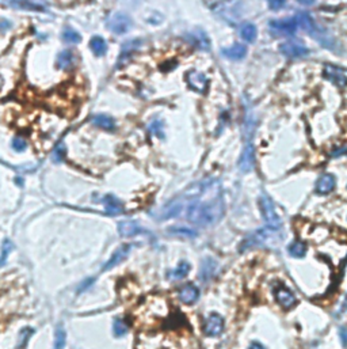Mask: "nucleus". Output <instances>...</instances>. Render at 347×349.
<instances>
[{
  "instance_id": "30",
  "label": "nucleus",
  "mask_w": 347,
  "mask_h": 349,
  "mask_svg": "<svg viewBox=\"0 0 347 349\" xmlns=\"http://www.w3.org/2000/svg\"><path fill=\"white\" fill-rule=\"evenodd\" d=\"M65 340H67V334L65 330L61 326L57 327L56 334H54V349H62L65 346Z\"/></svg>"
},
{
  "instance_id": "24",
  "label": "nucleus",
  "mask_w": 347,
  "mask_h": 349,
  "mask_svg": "<svg viewBox=\"0 0 347 349\" xmlns=\"http://www.w3.org/2000/svg\"><path fill=\"white\" fill-rule=\"evenodd\" d=\"M90 48H91V50H93L97 56H103V54L106 53L107 44L102 37L95 36L90 41Z\"/></svg>"
},
{
  "instance_id": "15",
  "label": "nucleus",
  "mask_w": 347,
  "mask_h": 349,
  "mask_svg": "<svg viewBox=\"0 0 347 349\" xmlns=\"http://www.w3.org/2000/svg\"><path fill=\"white\" fill-rule=\"evenodd\" d=\"M103 204H105V211H106L107 215L116 216L124 212V205H122V202H121L118 198H116L114 196H112V194L105 196V198H103Z\"/></svg>"
},
{
  "instance_id": "36",
  "label": "nucleus",
  "mask_w": 347,
  "mask_h": 349,
  "mask_svg": "<svg viewBox=\"0 0 347 349\" xmlns=\"http://www.w3.org/2000/svg\"><path fill=\"white\" fill-rule=\"evenodd\" d=\"M64 157H65V147H64L62 144H60V146H57V147L54 148L53 161L54 162H61L62 159H64Z\"/></svg>"
},
{
  "instance_id": "6",
  "label": "nucleus",
  "mask_w": 347,
  "mask_h": 349,
  "mask_svg": "<svg viewBox=\"0 0 347 349\" xmlns=\"http://www.w3.org/2000/svg\"><path fill=\"white\" fill-rule=\"evenodd\" d=\"M280 49L282 53L288 56V57L296 58V57H303V56H307L309 53V49L307 46L298 40H290L286 41L284 44H281Z\"/></svg>"
},
{
  "instance_id": "31",
  "label": "nucleus",
  "mask_w": 347,
  "mask_h": 349,
  "mask_svg": "<svg viewBox=\"0 0 347 349\" xmlns=\"http://www.w3.org/2000/svg\"><path fill=\"white\" fill-rule=\"evenodd\" d=\"M14 249L13 242L10 239H5L3 242V246H2V254H0V266H3L6 264V261L9 258V254L11 253V250Z\"/></svg>"
},
{
  "instance_id": "14",
  "label": "nucleus",
  "mask_w": 347,
  "mask_h": 349,
  "mask_svg": "<svg viewBox=\"0 0 347 349\" xmlns=\"http://www.w3.org/2000/svg\"><path fill=\"white\" fill-rule=\"evenodd\" d=\"M198 296H200V290L193 284H187L178 291V298L185 305H193L194 302H197Z\"/></svg>"
},
{
  "instance_id": "4",
  "label": "nucleus",
  "mask_w": 347,
  "mask_h": 349,
  "mask_svg": "<svg viewBox=\"0 0 347 349\" xmlns=\"http://www.w3.org/2000/svg\"><path fill=\"white\" fill-rule=\"evenodd\" d=\"M107 27L116 34H125L132 27V19L124 13H116L107 21Z\"/></svg>"
},
{
  "instance_id": "1",
  "label": "nucleus",
  "mask_w": 347,
  "mask_h": 349,
  "mask_svg": "<svg viewBox=\"0 0 347 349\" xmlns=\"http://www.w3.org/2000/svg\"><path fill=\"white\" fill-rule=\"evenodd\" d=\"M186 205L187 219L201 227L220 222L225 211L220 185L216 181L201 184L193 196L186 194Z\"/></svg>"
},
{
  "instance_id": "29",
  "label": "nucleus",
  "mask_w": 347,
  "mask_h": 349,
  "mask_svg": "<svg viewBox=\"0 0 347 349\" xmlns=\"http://www.w3.org/2000/svg\"><path fill=\"white\" fill-rule=\"evenodd\" d=\"M62 40L67 41V42H71V44H77V42L81 41V36L76 30L71 29V27H67L62 32Z\"/></svg>"
},
{
  "instance_id": "39",
  "label": "nucleus",
  "mask_w": 347,
  "mask_h": 349,
  "mask_svg": "<svg viewBox=\"0 0 347 349\" xmlns=\"http://www.w3.org/2000/svg\"><path fill=\"white\" fill-rule=\"evenodd\" d=\"M297 2L301 6H312L315 2H316V0H297Z\"/></svg>"
},
{
  "instance_id": "3",
  "label": "nucleus",
  "mask_w": 347,
  "mask_h": 349,
  "mask_svg": "<svg viewBox=\"0 0 347 349\" xmlns=\"http://www.w3.org/2000/svg\"><path fill=\"white\" fill-rule=\"evenodd\" d=\"M259 205H261V211H262V215L266 220L267 226L273 230H278L281 227V219L280 216L277 215L276 206H274V202L272 201V198L266 194H263L259 200Z\"/></svg>"
},
{
  "instance_id": "13",
  "label": "nucleus",
  "mask_w": 347,
  "mask_h": 349,
  "mask_svg": "<svg viewBox=\"0 0 347 349\" xmlns=\"http://www.w3.org/2000/svg\"><path fill=\"white\" fill-rule=\"evenodd\" d=\"M255 165V151L254 146L249 143L245 146L244 151L241 154L240 161H239V169H240L243 173H248L254 169Z\"/></svg>"
},
{
  "instance_id": "37",
  "label": "nucleus",
  "mask_w": 347,
  "mask_h": 349,
  "mask_svg": "<svg viewBox=\"0 0 347 349\" xmlns=\"http://www.w3.org/2000/svg\"><path fill=\"white\" fill-rule=\"evenodd\" d=\"M31 333H33L31 329H23V330L21 331V334H19V341H21L19 348H23V345L26 344L27 340H29V337L31 336Z\"/></svg>"
},
{
  "instance_id": "21",
  "label": "nucleus",
  "mask_w": 347,
  "mask_h": 349,
  "mask_svg": "<svg viewBox=\"0 0 347 349\" xmlns=\"http://www.w3.org/2000/svg\"><path fill=\"white\" fill-rule=\"evenodd\" d=\"M93 121L95 125H98L99 128H102L105 130L116 129V121L113 120L112 117L106 116V114H97L93 118Z\"/></svg>"
},
{
  "instance_id": "5",
  "label": "nucleus",
  "mask_w": 347,
  "mask_h": 349,
  "mask_svg": "<svg viewBox=\"0 0 347 349\" xmlns=\"http://www.w3.org/2000/svg\"><path fill=\"white\" fill-rule=\"evenodd\" d=\"M269 26L273 32L282 36H292L297 30V21L296 18H284V19H274L269 22Z\"/></svg>"
},
{
  "instance_id": "20",
  "label": "nucleus",
  "mask_w": 347,
  "mask_h": 349,
  "mask_svg": "<svg viewBox=\"0 0 347 349\" xmlns=\"http://www.w3.org/2000/svg\"><path fill=\"white\" fill-rule=\"evenodd\" d=\"M240 36L243 40H245L247 42H254L258 37V30H256V26L254 23L245 22L241 25L240 27Z\"/></svg>"
},
{
  "instance_id": "35",
  "label": "nucleus",
  "mask_w": 347,
  "mask_h": 349,
  "mask_svg": "<svg viewBox=\"0 0 347 349\" xmlns=\"http://www.w3.org/2000/svg\"><path fill=\"white\" fill-rule=\"evenodd\" d=\"M149 130H151L152 134H156L159 137H163V128H161L160 121H153L151 125H149Z\"/></svg>"
},
{
  "instance_id": "26",
  "label": "nucleus",
  "mask_w": 347,
  "mask_h": 349,
  "mask_svg": "<svg viewBox=\"0 0 347 349\" xmlns=\"http://www.w3.org/2000/svg\"><path fill=\"white\" fill-rule=\"evenodd\" d=\"M190 272V265L187 262H181V264L173 269L172 272H169V277L173 278V280H181V278L186 277L187 274Z\"/></svg>"
},
{
  "instance_id": "17",
  "label": "nucleus",
  "mask_w": 347,
  "mask_h": 349,
  "mask_svg": "<svg viewBox=\"0 0 347 349\" xmlns=\"http://www.w3.org/2000/svg\"><path fill=\"white\" fill-rule=\"evenodd\" d=\"M334 188H335L334 175L324 174L317 179L316 192L319 193V194H327V193L331 192Z\"/></svg>"
},
{
  "instance_id": "22",
  "label": "nucleus",
  "mask_w": 347,
  "mask_h": 349,
  "mask_svg": "<svg viewBox=\"0 0 347 349\" xmlns=\"http://www.w3.org/2000/svg\"><path fill=\"white\" fill-rule=\"evenodd\" d=\"M140 46H141V40L128 41L126 44L122 45V50H121V56L118 58V64L122 63L125 58H128V56L133 53L134 50H137Z\"/></svg>"
},
{
  "instance_id": "12",
  "label": "nucleus",
  "mask_w": 347,
  "mask_h": 349,
  "mask_svg": "<svg viewBox=\"0 0 347 349\" xmlns=\"http://www.w3.org/2000/svg\"><path fill=\"white\" fill-rule=\"evenodd\" d=\"M186 82L187 85L190 86V87H192L194 91H197V93H205L206 89H208V83H209L208 78L205 77L204 74L197 71L187 72Z\"/></svg>"
},
{
  "instance_id": "41",
  "label": "nucleus",
  "mask_w": 347,
  "mask_h": 349,
  "mask_svg": "<svg viewBox=\"0 0 347 349\" xmlns=\"http://www.w3.org/2000/svg\"><path fill=\"white\" fill-rule=\"evenodd\" d=\"M342 340H343V344L346 342V336H344V329H342Z\"/></svg>"
},
{
  "instance_id": "9",
  "label": "nucleus",
  "mask_w": 347,
  "mask_h": 349,
  "mask_svg": "<svg viewBox=\"0 0 347 349\" xmlns=\"http://www.w3.org/2000/svg\"><path fill=\"white\" fill-rule=\"evenodd\" d=\"M324 78H327L331 83H334L338 87H344L346 86V69L342 67H338V65L327 64L324 68Z\"/></svg>"
},
{
  "instance_id": "2",
  "label": "nucleus",
  "mask_w": 347,
  "mask_h": 349,
  "mask_svg": "<svg viewBox=\"0 0 347 349\" xmlns=\"http://www.w3.org/2000/svg\"><path fill=\"white\" fill-rule=\"evenodd\" d=\"M281 239V235L277 234L276 231H273V229L270 230H259V231H255L254 234H251L249 237H247L241 243L240 250H245V249H249V247L254 246H262L265 243H272V242H278Z\"/></svg>"
},
{
  "instance_id": "38",
  "label": "nucleus",
  "mask_w": 347,
  "mask_h": 349,
  "mask_svg": "<svg viewBox=\"0 0 347 349\" xmlns=\"http://www.w3.org/2000/svg\"><path fill=\"white\" fill-rule=\"evenodd\" d=\"M269 6L273 10H280L285 6V0H269Z\"/></svg>"
},
{
  "instance_id": "19",
  "label": "nucleus",
  "mask_w": 347,
  "mask_h": 349,
  "mask_svg": "<svg viewBox=\"0 0 347 349\" xmlns=\"http://www.w3.org/2000/svg\"><path fill=\"white\" fill-rule=\"evenodd\" d=\"M189 38H190L192 42H194L198 48H201V49H205V50L210 49L209 38H208V36H206V33L202 32V30H196V32H193L192 34L189 36Z\"/></svg>"
},
{
  "instance_id": "16",
  "label": "nucleus",
  "mask_w": 347,
  "mask_h": 349,
  "mask_svg": "<svg viewBox=\"0 0 347 349\" xmlns=\"http://www.w3.org/2000/svg\"><path fill=\"white\" fill-rule=\"evenodd\" d=\"M118 231L122 237H134L137 234H143L144 230L138 226L136 222L132 220H124L118 224Z\"/></svg>"
},
{
  "instance_id": "10",
  "label": "nucleus",
  "mask_w": 347,
  "mask_h": 349,
  "mask_svg": "<svg viewBox=\"0 0 347 349\" xmlns=\"http://www.w3.org/2000/svg\"><path fill=\"white\" fill-rule=\"evenodd\" d=\"M224 330V319L218 314H212L206 319L204 326V331L206 336L216 337L220 336Z\"/></svg>"
},
{
  "instance_id": "25",
  "label": "nucleus",
  "mask_w": 347,
  "mask_h": 349,
  "mask_svg": "<svg viewBox=\"0 0 347 349\" xmlns=\"http://www.w3.org/2000/svg\"><path fill=\"white\" fill-rule=\"evenodd\" d=\"M73 63V54L71 50H62L57 56V67L60 69H68Z\"/></svg>"
},
{
  "instance_id": "8",
  "label": "nucleus",
  "mask_w": 347,
  "mask_h": 349,
  "mask_svg": "<svg viewBox=\"0 0 347 349\" xmlns=\"http://www.w3.org/2000/svg\"><path fill=\"white\" fill-rule=\"evenodd\" d=\"M274 296H276L278 305L286 310L292 309V307L296 306V303H297V298H296V295H294L293 292L290 291L289 288H286L285 286L276 287V290H274Z\"/></svg>"
},
{
  "instance_id": "11",
  "label": "nucleus",
  "mask_w": 347,
  "mask_h": 349,
  "mask_svg": "<svg viewBox=\"0 0 347 349\" xmlns=\"http://www.w3.org/2000/svg\"><path fill=\"white\" fill-rule=\"evenodd\" d=\"M132 249H133V245H130V243H125V245L118 247L114 251V254L112 255V258L103 265V270H109V269L114 268L116 265H120L121 262H124L128 258V255L130 254Z\"/></svg>"
},
{
  "instance_id": "23",
  "label": "nucleus",
  "mask_w": 347,
  "mask_h": 349,
  "mask_svg": "<svg viewBox=\"0 0 347 349\" xmlns=\"http://www.w3.org/2000/svg\"><path fill=\"white\" fill-rule=\"evenodd\" d=\"M296 21H297V25H300V26L303 27L304 30H307L308 33H312L315 32V22H313V19H312V17L309 15L308 13H300L296 17Z\"/></svg>"
},
{
  "instance_id": "27",
  "label": "nucleus",
  "mask_w": 347,
  "mask_h": 349,
  "mask_svg": "<svg viewBox=\"0 0 347 349\" xmlns=\"http://www.w3.org/2000/svg\"><path fill=\"white\" fill-rule=\"evenodd\" d=\"M216 266H217L216 262H214L213 260L208 258V260L204 262V265H202V269H201V278L205 282V280L212 277L214 274V270H216Z\"/></svg>"
},
{
  "instance_id": "34",
  "label": "nucleus",
  "mask_w": 347,
  "mask_h": 349,
  "mask_svg": "<svg viewBox=\"0 0 347 349\" xmlns=\"http://www.w3.org/2000/svg\"><path fill=\"white\" fill-rule=\"evenodd\" d=\"M169 231H172V234H177V235H185V237H196L197 233L194 230L190 229H183V227H175V229H171Z\"/></svg>"
},
{
  "instance_id": "32",
  "label": "nucleus",
  "mask_w": 347,
  "mask_h": 349,
  "mask_svg": "<svg viewBox=\"0 0 347 349\" xmlns=\"http://www.w3.org/2000/svg\"><path fill=\"white\" fill-rule=\"evenodd\" d=\"M113 330L117 337H122L128 333V326L124 322V319H116L114 325H113Z\"/></svg>"
},
{
  "instance_id": "28",
  "label": "nucleus",
  "mask_w": 347,
  "mask_h": 349,
  "mask_svg": "<svg viewBox=\"0 0 347 349\" xmlns=\"http://www.w3.org/2000/svg\"><path fill=\"white\" fill-rule=\"evenodd\" d=\"M289 253L296 258H301L307 253V245L304 242L296 241L289 246Z\"/></svg>"
},
{
  "instance_id": "7",
  "label": "nucleus",
  "mask_w": 347,
  "mask_h": 349,
  "mask_svg": "<svg viewBox=\"0 0 347 349\" xmlns=\"http://www.w3.org/2000/svg\"><path fill=\"white\" fill-rule=\"evenodd\" d=\"M185 205H186V196L177 197V198H173V200H171L169 202H167V204L161 208L159 218H160V219L177 218L178 215H181V212L183 211Z\"/></svg>"
},
{
  "instance_id": "18",
  "label": "nucleus",
  "mask_w": 347,
  "mask_h": 349,
  "mask_svg": "<svg viewBox=\"0 0 347 349\" xmlns=\"http://www.w3.org/2000/svg\"><path fill=\"white\" fill-rule=\"evenodd\" d=\"M245 54H247V48L241 44H235L232 45L231 48L223 49V56H225L229 60H235V61L244 58Z\"/></svg>"
},
{
  "instance_id": "33",
  "label": "nucleus",
  "mask_w": 347,
  "mask_h": 349,
  "mask_svg": "<svg viewBox=\"0 0 347 349\" xmlns=\"http://www.w3.org/2000/svg\"><path fill=\"white\" fill-rule=\"evenodd\" d=\"M27 147V142L23 137H19V136H17L15 139L13 140V148L15 150V151H18V153H22V151H25Z\"/></svg>"
},
{
  "instance_id": "40",
  "label": "nucleus",
  "mask_w": 347,
  "mask_h": 349,
  "mask_svg": "<svg viewBox=\"0 0 347 349\" xmlns=\"http://www.w3.org/2000/svg\"><path fill=\"white\" fill-rule=\"evenodd\" d=\"M249 349H265V346L259 344V342H252L251 346H249Z\"/></svg>"
}]
</instances>
